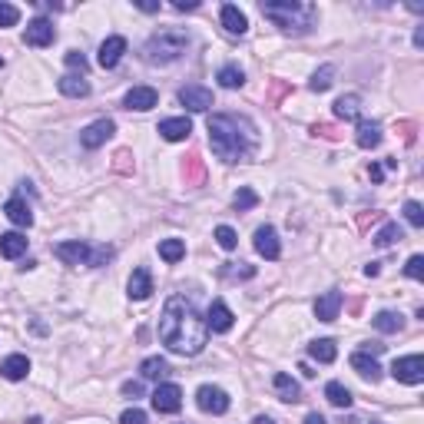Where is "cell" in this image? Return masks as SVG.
Wrapping results in <instances>:
<instances>
[{"instance_id": "cell-27", "label": "cell", "mask_w": 424, "mask_h": 424, "mask_svg": "<svg viewBox=\"0 0 424 424\" xmlns=\"http://www.w3.org/2000/svg\"><path fill=\"white\" fill-rule=\"evenodd\" d=\"M355 143H358L362 150H375V146H381V126L378 123L362 120L358 123V133H355Z\"/></svg>"}, {"instance_id": "cell-16", "label": "cell", "mask_w": 424, "mask_h": 424, "mask_svg": "<svg viewBox=\"0 0 424 424\" xmlns=\"http://www.w3.org/2000/svg\"><path fill=\"white\" fill-rule=\"evenodd\" d=\"M232 321H236V315L229 312V305L215 299V302L209 305V315H206V328H212V332H229Z\"/></svg>"}, {"instance_id": "cell-24", "label": "cell", "mask_w": 424, "mask_h": 424, "mask_svg": "<svg viewBox=\"0 0 424 424\" xmlns=\"http://www.w3.org/2000/svg\"><path fill=\"white\" fill-rule=\"evenodd\" d=\"M27 252V236H20V232H3L0 236V256L3 258H20Z\"/></svg>"}, {"instance_id": "cell-43", "label": "cell", "mask_w": 424, "mask_h": 424, "mask_svg": "<svg viewBox=\"0 0 424 424\" xmlns=\"http://www.w3.org/2000/svg\"><path fill=\"white\" fill-rule=\"evenodd\" d=\"M405 275H408V279H414V282H421V279H424V258L421 256H411L408 265H405Z\"/></svg>"}, {"instance_id": "cell-52", "label": "cell", "mask_w": 424, "mask_h": 424, "mask_svg": "<svg viewBox=\"0 0 424 424\" xmlns=\"http://www.w3.org/2000/svg\"><path fill=\"white\" fill-rule=\"evenodd\" d=\"M139 10H143V14H156V10H159V3H152V0H143V3H136Z\"/></svg>"}, {"instance_id": "cell-44", "label": "cell", "mask_w": 424, "mask_h": 424, "mask_svg": "<svg viewBox=\"0 0 424 424\" xmlns=\"http://www.w3.org/2000/svg\"><path fill=\"white\" fill-rule=\"evenodd\" d=\"M312 133H315V136H321V139H338V136H342L335 123H315V126H312Z\"/></svg>"}, {"instance_id": "cell-28", "label": "cell", "mask_w": 424, "mask_h": 424, "mask_svg": "<svg viewBox=\"0 0 424 424\" xmlns=\"http://www.w3.org/2000/svg\"><path fill=\"white\" fill-rule=\"evenodd\" d=\"M358 113H362V100H358L355 93H348V96H338V100H335V116H338V120L351 123V120H358Z\"/></svg>"}, {"instance_id": "cell-18", "label": "cell", "mask_w": 424, "mask_h": 424, "mask_svg": "<svg viewBox=\"0 0 424 424\" xmlns=\"http://www.w3.org/2000/svg\"><path fill=\"white\" fill-rule=\"evenodd\" d=\"M189 133H193V123H189V116H173V120L159 123V136L169 139V143H182Z\"/></svg>"}, {"instance_id": "cell-15", "label": "cell", "mask_w": 424, "mask_h": 424, "mask_svg": "<svg viewBox=\"0 0 424 424\" xmlns=\"http://www.w3.org/2000/svg\"><path fill=\"white\" fill-rule=\"evenodd\" d=\"M130 299L133 302H143V299H150L152 295V275L146 265H139V269H133V275H130Z\"/></svg>"}, {"instance_id": "cell-50", "label": "cell", "mask_w": 424, "mask_h": 424, "mask_svg": "<svg viewBox=\"0 0 424 424\" xmlns=\"http://www.w3.org/2000/svg\"><path fill=\"white\" fill-rule=\"evenodd\" d=\"M173 7H176V10H196V7H199V0H176Z\"/></svg>"}, {"instance_id": "cell-51", "label": "cell", "mask_w": 424, "mask_h": 424, "mask_svg": "<svg viewBox=\"0 0 424 424\" xmlns=\"http://www.w3.org/2000/svg\"><path fill=\"white\" fill-rule=\"evenodd\" d=\"M368 176H371L375 182H381V179H385V169H381L378 163H371V166H368Z\"/></svg>"}, {"instance_id": "cell-47", "label": "cell", "mask_w": 424, "mask_h": 424, "mask_svg": "<svg viewBox=\"0 0 424 424\" xmlns=\"http://www.w3.org/2000/svg\"><path fill=\"white\" fill-rule=\"evenodd\" d=\"M398 130H401V136H405V143H414V133H418V126H414L411 120L398 123Z\"/></svg>"}, {"instance_id": "cell-35", "label": "cell", "mask_w": 424, "mask_h": 424, "mask_svg": "<svg viewBox=\"0 0 424 424\" xmlns=\"http://www.w3.org/2000/svg\"><path fill=\"white\" fill-rule=\"evenodd\" d=\"M332 83H335V67L332 63H325L321 70H315V76H312L308 87H312L315 93H325V90H332Z\"/></svg>"}, {"instance_id": "cell-11", "label": "cell", "mask_w": 424, "mask_h": 424, "mask_svg": "<svg viewBox=\"0 0 424 424\" xmlns=\"http://www.w3.org/2000/svg\"><path fill=\"white\" fill-rule=\"evenodd\" d=\"M256 252L262 258H269V262H275V258L282 256V242H279V232L272 226L256 229Z\"/></svg>"}, {"instance_id": "cell-21", "label": "cell", "mask_w": 424, "mask_h": 424, "mask_svg": "<svg viewBox=\"0 0 424 424\" xmlns=\"http://www.w3.org/2000/svg\"><path fill=\"white\" fill-rule=\"evenodd\" d=\"M338 312H342V292H325L321 299L315 302V318L318 321H335L338 318Z\"/></svg>"}, {"instance_id": "cell-30", "label": "cell", "mask_w": 424, "mask_h": 424, "mask_svg": "<svg viewBox=\"0 0 424 424\" xmlns=\"http://www.w3.org/2000/svg\"><path fill=\"white\" fill-rule=\"evenodd\" d=\"M371 325H375L381 335H394L405 328V318L398 315V312H378V315L371 318Z\"/></svg>"}, {"instance_id": "cell-19", "label": "cell", "mask_w": 424, "mask_h": 424, "mask_svg": "<svg viewBox=\"0 0 424 424\" xmlns=\"http://www.w3.org/2000/svg\"><path fill=\"white\" fill-rule=\"evenodd\" d=\"M351 368H355L364 381H371V385L381 381V364L375 362V355H368V351H355V355H351Z\"/></svg>"}, {"instance_id": "cell-46", "label": "cell", "mask_w": 424, "mask_h": 424, "mask_svg": "<svg viewBox=\"0 0 424 424\" xmlns=\"http://www.w3.org/2000/svg\"><path fill=\"white\" fill-rule=\"evenodd\" d=\"M120 424H146V411L126 408V411H123V418H120Z\"/></svg>"}, {"instance_id": "cell-31", "label": "cell", "mask_w": 424, "mask_h": 424, "mask_svg": "<svg viewBox=\"0 0 424 424\" xmlns=\"http://www.w3.org/2000/svg\"><path fill=\"white\" fill-rule=\"evenodd\" d=\"M325 398H328V405H335V408H351V391L342 385V381H332V385H325Z\"/></svg>"}, {"instance_id": "cell-53", "label": "cell", "mask_w": 424, "mask_h": 424, "mask_svg": "<svg viewBox=\"0 0 424 424\" xmlns=\"http://www.w3.org/2000/svg\"><path fill=\"white\" fill-rule=\"evenodd\" d=\"M378 272H381V265H378V262H368V265H364V275H368V279H375Z\"/></svg>"}, {"instance_id": "cell-6", "label": "cell", "mask_w": 424, "mask_h": 424, "mask_svg": "<svg viewBox=\"0 0 424 424\" xmlns=\"http://www.w3.org/2000/svg\"><path fill=\"white\" fill-rule=\"evenodd\" d=\"M391 375L405 385H421L424 381V358L421 355H408V358H394Z\"/></svg>"}, {"instance_id": "cell-38", "label": "cell", "mask_w": 424, "mask_h": 424, "mask_svg": "<svg viewBox=\"0 0 424 424\" xmlns=\"http://www.w3.org/2000/svg\"><path fill=\"white\" fill-rule=\"evenodd\" d=\"M215 242L232 252V249L239 245V236H236V229H232V226H219V229H215Z\"/></svg>"}, {"instance_id": "cell-12", "label": "cell", "mask_w": 424, "mask_h": 424, "mask_svg": "<svg viewBox=\"0 0 424 424\" xmlns=\"http://www.w3.org/2000/svg\"><path fill=\"white\" fill-rule=\"evenodd\" d=\"M179 103L186 109H193V113H206L212 106V93L206 87H196V83H189V87H182L179 90Z\"/></svg>"}, {"instance_id": "cell-36", "label": "cell", "mask_w": 424, "mask_h": 424, "mask_svg": "<svg viewBox=\"0 0 424 424\" xmlns=\"http://www.w3.org/2000/svg\"><path fill=\"white\" fill-rule=\"evenodd\" d=\"M401 239H405V232L398 229V222H388V226H385L378 236H375V245H378V249H388V245L401 242Z\"/></svg>"}, {"instance_id": "cell-7", "label": "cell", "mask_w": 424, "mask_h": 424, "mask_svg": "<svg viewBox=\"0 0 424 424\" xmlns=\"http://www.w3.org/2000/svg\"><path fill=\"white\" fill-rule=\"evenodd\" d=\"M196 405L206 414H226L229 411V394L222 388H215V385H202L196 391Z\"/></svg>"}, {"instance_id": "cell-34", "label": "cell", "mask_w": 424, "mask_h": 424, "mask_svg": "<svg viewBox=\"0 0 424 424\" xmlns=\"http://www.w3.org/2000/svg\"><path fill=\"white\" fill-rule=\"evenodd\" d=\"M182 256H186V242H182V239H163V242H159V258H166L169 265L179 262Z\"/></svg>"}, {"instance_id": "cell-17", "label": "cell", "mask_w": 424, "mask_h": 424, "mask_svg": "<svg viewBox=\"0 0 424 424\" xmlns=\"http://www.w3.org/2000/svg\"><path fill=\"white\" fill-rule=\"evenodd\" d=\"M219 17H222V30L232 33V37H242V33L249 30V20H245V14L236 3H226V7L219 10Z\"/></svg>"}, {"instance_id": "cell-37", "label": "cell", "mask_w": 424, "mask_h": 424, "mask_svg": "<svg viewBox=\"0 0 424 424\" xmlns=\"http://www.w3.org/2000/svg\"><path fill=\"white\" fill-rule=\"evenodd\" d=\"M232 206H236L239 212L256 209V206H258V193H256V189H249V186H242V189H239V193L232 196Z\"/></svg>"}, {"instance_id": "cell-55", "label": "cell", "mask_w": 424, "mask_h": 424, "mask_svg": "<svg viewBox=\"0 0 424 424\" xmlns=\"http://www.w3.org/2000/svg\"><path fill=\"white\" fill-rule=\"evenodd\" d=\"M414 46H424V30H421V27L414 30Z\"/></svg>"}, {"instance_id": "cell-26", "label": "cell", "mask_w": 424, "mask_h": 424, "mask_svg": "<svg viewBox=\"0 0 424 424\" xmlns=\"http://www.w3.org/2000/svg\"><path fill=\"white\" fill-rule=\"evenodd\" d=\"M272 385H275V391H279V401H288V405H295V401L302 398V388H299V381L288 378L285 371H279Z\"/></svg>"}, {"instance_id": "cell-22", "label": "cell", "mask_w": 424, "mask_h": 424, "mask_svg": "<svg viewBox=\"0 0 424 424\" xmlns=\"http://www.w3.org/2000/svg\"><path fill=\"white\" fill-rule=\"evenodd\" d=\"M182 179H186V186H202L206 182V163H202L199 152H189L182 159Z\"/></svg>"}, {"instance_id": "cell-40", "label": "cell", "mask_w": 424, "mask_h": 424, "mask_svg": "<svg viewBox=\"0 0 424 424\" xmlns=\"http://www.w3.org/2000/svg\"><path fill=\"white\" fill-rule=\"evenodd\" d=\"M285 93H292V87H288L285 80H272V87H269V96H265V100H269V106H279Z\"/></svg>"}, {"instance_id": "cell-5", "label": "cell", "mask_w": 424, "mask_h": 424, "mask_svg": "<svg viewBox=\"0 0 424 424\" xmlns=\"http://www.w3.org/2000/svg\"><path fill=\"white\" fill-rule=\"evenodd\" d=\"M57 258L67 262V265H106L113 258V249L109 245H87L80 239H70V242H60L57 249Z\"/></svg>"}, {"instance_id": "cell-48", "label": "cell", "mask_w": 424, "mask_h": 424, "mask_svg": "<svg viewBox=\"0 0 424 424\" xmlns=\"http://www.w3.org/2000/svg\"><path fill=\"white\" fill-rule=\"evenodd\" d=\"M378 219H381V212H362V215H358V229H368V226H375Z\"/></svg>"}, {"instance_id": "cell-41", "label": "cell", "mask_w": 424, "mask_h": 424, "mask_svg": "<svg viewBox=\"0 0 424 424\" xmlns=\"http://www.w3.org/2000/svg\"><path fill=\"white\" fill-rule=\"evenodd\" d=\"M17 20H20V10L14 3H0V27H17Z\"/></svg>"}, {"instance_id": "cell-25", "label": "cell", "mask_w": 424, "mask_h": 424, "mask_svg": "<svg viewBox=\"0 0 424 424\" xmlns=\"http://www.w3.org/2000/svg\"><path fill=\"white\" fill-rule=\"evenodd\" d=\"M27 371H30L27 355H10L7 362L0 364V375H3L7 381H24V378H27Z\"/></svg>"}, {"instance_id": "cell-33", "label": "cell", "mask_w": 424, "mask_h": 424, "mask_svg": "<svg viewBox=\"0 0 424 424\" xmlns=\"http://www.w3.org/2000/svg\"><path fill=\"white\" fill-rule=\"evenodd\" d=\"M215 80H219V87H226V90H239V87L245 83V73L236 67V63H229V67H222V70H219V76H215Z\"/></svg>"}, {"instance_id": "cell-39", "label": "cell", "mask_w": 424, "mask_h": 424, "mask_svg": "<svg viewBox=\"0 0 424 424\" xmlns=\"http://www.w3.org/2000/svg\"><path fill=\"white\" fill-rule=\"evenodd\" d=\"M405 219H408V222H411L414 229H421V226H424V209H421V202H414V199H411V202H405Z\"/></svg>"}, {"instance_id": "cell-42", "label": "cell", "mask_w": 424, "mask_h": 424, "mask_svg": "<svg viewBox=\"0 0 424 424\" xmlns=\"http://www.w3.org/2000/svg\"><path fill=\"white\" fill-rule=\"evenodd\" d=\"M113 169H116V173H126V176L133 173V156H130V150H120L113 156Z\"/></svg>"}, {"instance_id": "cell-2", "label": "cell", "mask_w": 424, "mask_h": 424, "mask_svg": "<svg viewBox=\"0 0 424 424\" xmlns=\"http://www.w3.org/2000/svg\"><path fill=\"white\" fill-rule=\"evenodd\" d=\"M209 146L222 163H245L258 146V130L249 116L239 113H212L209 116Z\"/></svg>"}, {"instance_id": "cell-10", "label": "cell", "mask_w": 424, "mask_h": 424, "mask_svg": "<svg viewBox=\"0 0 424 424\" xmlns=\"http://www.w3.org/2000/svg\"><path fill=\"white\" fill-rule=\"evenodd\" d=\"M113 133H116V123H113V120H96V123H90V126L80 133V143H83L87 150H100V146H103Z\"/></svg>"}, {"instance_id": "cell-49", "label": "cell", "mask_w": 424, "mask_h": 424, "mask_svg": "<svg viewBox=\"0 0 424 424\" xmlns=\"http://www.w3.org/2000/svg\"><path fill=\"white\" fill-rule=\"evenodd\" d=\"M123 394H126V398H139V394H143V385H139V381H126V385H123Z\"/></svg>"}, {"instance_id": "cell-23", "label": "cell", "mask_w": 424, "mask_h": 424, "mask_svg": "<svg viewBox=\"0 0 424 424\" xmlns=\"http://www.w3.org/2000/svg\"><path fill=\"white\" fill-rule=\"evenodd\" d=\"M60 93L63 96H73V100H83V96H90V83H87V76H76V73H67L60 76Z\"/></svg>"}, {"instance_id": "cell-56", "label": "cell", "mask_w": 424, "mask_h": 424, "mask_svg": "<svg viewBox=\"0 0 424 424\" xmlns=\"http://www.w3.org/2000/svg\"><path fill=\"white\" fill-rule=\"evenodd\" d=\"M252 424H275V421H272V418H269V414H258V418H256V421H252Z\"/></svg>"}, {"instance_id": "cell-20", "label": "cell", "mask_w": 424, "mask_h": 424, "mask_svg": "<svg viewBox=\"0 0 424 424\" xmlns=\"http://www.w3.org/2000/svg\"><path fill=\"white\" fill-rule=\"evenodd\" d=\"M3 215H7L14 226H24V229L33 226V212L20 196H14V199H7V202H3Z\"/></svg>"}, {"instance_id": "cell-13", "label": "cell", "mask_w": 424, "mask_h": 424, "mask_svg": "<svg viewBox=\"0 0 424 424\" xmlns=\"http://www.w3.org/2000/svg\"><path fill=\"white\" fill-rule=\"evenodd\" d=\"M123 53H126V37H106L103 44H100V67L103 70H113L116 63L123 60Z\"/></svg>"}, {"instance_id": "cell-1", "label": "cell", "mask_w": 424, "mask_h": 424, "mask_svg": "<svg viewBox=\"0 0 424 424\" xmlns=\"http://www.w3.org/2000/svg\"><path fill=\"white\" fill-rule=\"evenodd\" d=\"M159 338L176 355H199L206 348L209 328L199 318L196 305L186 302L182 295H173L166 302V308H163V315H159Z\"/></svg>"}, {"instance_id": "cell-3", "label": "cell", "mask_w": 424, "mask_h": 424, "mask_svg": "<svg viewBox=\"0 0 424 424\" xmlns=\"http://www.w3.org/2000/svg\"><path fill=\"white\" fill-rule=\"evenodd\" d=\"M262 14L272 20L282 33H308L315 24V3H299V0H269L262 3Z\"/></svg>"}, {"instance_id": "cell-54", "label": "cell", "mask_w": 424, "mask_h": 424, "mask_svg": "<svg viewBox=\"0 0 424 424\" xmlns=\"http://www.w3.org/2000/svg\"><path fill=\"white\" fill-rule=\"evenodd\" d=\"M305 424H325V418H321V414H308V418H305Z\"/></svg>"}, {"instance_id": "cell-45", "label": "cell", "mask_w": 424, "mask_h": 424, "mask_svg": "<svg viewBox=\"0 0 424 424\" xmlns=\"http://www.w3.org/2000/svg\"><path fill=\"white\" fill-rule=\"evenodd\" d=\"M67 67H70V70H80V76H83L87 73V57H83L80 50H70V53H67Z\"/></svg>"}, {"instance_id": "cell-29", "label": "cell", "mask_w": 424, "mask_h": 424, "mask_svg": "<svg viewBox=\"0 0 424 424\" xmlns=\"http://www.w3.org/2000/svg\"><path fill=\"white\" fill-rule=\"evenodd\" d=\"M308 355H312L315 362H321V364H332L335 358H338V348H335L332 338H318V342L308 345Z\"/></svg>"}, {"instance_id": "cell-4", "label": "cell", "mask_w": 424, "mask_h": 424, "mask_svg": "<svg viewBox=\"0 0 424 424\" xmlns=\"http://www.w3.org/2000/svg\"><path fill=\"white\" fill-rule=\"evenodd\" d=\"M189 46V33L176 30V27H166V30L152 33L150 40L143 44V60L152 63V67H166V63L179 60Z\"/></svg>"}, {"instance_id": "cell-8", "label": "cell", "mask_w": 424, "mask_h": 424, "mask_svg": "<svg viewBox=\"0 0 424 424\" xmlns=\"http://www.w3.org/2000/svg\"><path fill=\"white\" fill-rule=\"evenodd\" d=\"M152 408L159 414H176L182 408V388L179 385H159L152 391Z\"/></svg>"}, {"instance_id": "cell-57", "label": "cell", "mask_w": 424, "mask_h": 424, "mask_svg": "<svg viewBox=\"0 0 424 424\" xmlns=\"http://www.w3.org/2000/svg\"><path fill=\"white\" fill-rule=\"evenodd\" d=\"M371 424H385V421H371Z\"/></svg>"}, {"instance_id": "cell-14", "label": "cell", "mask_w": 424, "mask_h": 424, "mask_svg": "<svg viewBox=\"0 0 424 424\" xmlns=\"http://www.w3.org/2000/svg\"><path fill=\"white\" fill-rule=\"evenodd\" d=\"M156 103H159V93L152 90V87H133V90L123 96V106H126V109H139V113L152 109Z\"/></svg>"}, {"instance_id": "cell-32", "label": "cell", "mask_w": 424, "mask_h": 424, "mask_svg": "<svg viewBox=\"0 0 424 424\" xmlns=\"http://www.w3.org/2000/svg\"><path fill=\"white\" fill-rule=\"evenodd\" d=\"M143 378H150V381H159V378H166L169 375V362L166 358H159V355H152V358H146L143 362Z\"/></svg>"}, {"instance_id": "cell-9", "label": "cell", "mask_w": 424, "mask_h": 424, "mask_svg": "<svg viewBox=\"0 0 424 424\" xmlns=\"http://www.w3.org/2000/svg\"><path fill=\"white\" fill-rule=\"evenodd\" d=\"M57 40V30H53V20L46 17H37L27 24V33H24V44L27 46H50Z\"/></svg>"}]
</instances>
